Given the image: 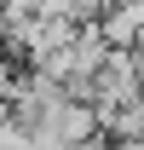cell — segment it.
I'll list each match as a JSON object with an SVG mask.
<instances>
[{
  "instance_id": "1",
  "label": "cell",
  "mask_w": 144,
  "mask_h": 150,
  "mask_svg": "<svg viewBox=\"0 0 144 150\" xmlns=\"http://www.w3.org/2000/svg\"><path fill=\"white\" fill-rule=\"evenodd\" d=\"M92 35L104 40V52H133L144 40V0H115L92 18Z\"/></svg>"
},
{
  "instance_id": "2",
  "label": "cell",
  "mask_w": 144,
  "mask_h": 150,
  "mask_svg": "<svg viewBox=\"0 0 144 150\" xmlns=\"http://www.w3.org/2000/svg\"><path fill=\"white\" fill-rule=\"evenodd\" d=\"M40 133H52L64 150H75V144H87V139H98V115H92V104H75V98H69Z\"/></svg>"
},
{
  "instance_id": "3",
  "label": "cell",
  "mask_w": 144,
  "mask_h": 150,
  "mask_svg": "<svg viewBox=\"0 0 144 150\" xmlns=\"http://www.w3.org/2000/svg\"><path fill=\"white\" fill-rule=\"evenodd\" d=\"M18 69H23V64H12V58L0 52V104L12 98V81H18Z\"/></svg>"
},
{
  "instance_id": "4",
  "label": "cell",
  "mask_w": 144,
  "mask_h": 150,
  "mask_svg": "<svg viewBox=\"0 0 144 150\" xmlns=\"http://www.w3.org/2000/svg\"><path fill=\"white\" fill-rule=\"evenodd\" d=\"M138 52H144V40H138Z\"/></svg>"
},
{
  "instance_id": "5",
  "label": "cell",
  "mask_w": 144,
  "mask_h": 150,
  "mask_svg": "<svg viewBox=\"0 0 144 150\" xmlns=\"http://www.w3.org/2000/svg\"><path fill=\"white\" fill-rule=\"evenodd\" d=\"M109 6H115V0H109Z\"/></svg>"
}]
</instances>
